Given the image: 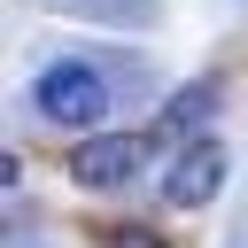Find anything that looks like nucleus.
<instances>
[{
  "instance_id": "5",
  "label": "nucleus",
  "mask_w": 248,
  "mask_h": 248,
  "mask_svg": "<svg viewBox=\"0 0 248 248\" xmlns=\"http://www.w3.org/2000/svg\"><path fill=\"white\" fill-rule=\"evenodd\" d=\"M101 248H170V240H155L147 225H108V232H101Z\"/></svg>"
},
{
  "instance_id": "4",
  "label": "nucleus",
  "mask_w": 248,
  "mask_h": 248,
  "mask_svg": "<svg viewBox=\"0 0 248 248\" xmlns=\"http://www.w3.org/2000/svg\"><path fill=\"white\" fill-rule=\"evenodd\" d=\"M217 101H225V85H217V78H194V85H178V93L163 101V124H155V132H170V140H186V147H194V140H202V124L217 116Z\"/></svg>"
},
{
  "instance_id": "2",
  "label": "nucleus",
  "mask_w": 248,
  "mask_h": 248,
  "mask_svg": "<svg viewBox=\"0 0 248 248\" xmlns=\"http://www.w3.org/2000/svg\"><path fill=\"white\" fill-rule=\"evenodd\" d=\"M140 163H147V140H140V132H93V140H78V147H70V178H78L85 194L132 186V178H140Z\"/></svg>"
},
{
  "instance_id": "3",
  "label": "nucleus",
  "mask_w": 248,
  "mask_h": 248,
  "mask_svg": "<svg viewBox=\"0 0 248 248\" xmlns=\"http://www.w3.org/2000/svg\"><path fill=\"white\" fill-rule=\"evenodd\" d=\"M217 186H225V140H194V147L163 170V202H170V209H202Z\"/></svg>"
},
{
  "instance_id": "1",
  "label": "nucleus",
  "mask_w": 248,
  "mask_h": 248,
  "mask_svg": "<svg viewBox=\"0 0 248 248\" xmlns=\"http://www.w3.org/2000/svg\"><path fill=\"white\" fill-rule=\"evenodd\" d=\"M31 108H39L46 124L85 132V124H101V116H108V78H101L93 62L62 54V62H46V70L31 78Z\"/></svg>"
}]
</instances>
